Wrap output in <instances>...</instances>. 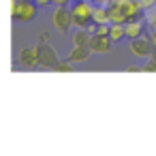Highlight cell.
I'll return each instance as SVG.
<instances>
[{"label": "cell", "mask_w": 156, "mask_h": 156, "mask_svg": "<svg viewBox=\"0 0 156 156\" xmlns=\"http://www.w3.org/2000/svg\"><path fill=\"white\" fill-rule=\"evenodd\" d=\"M109 37H111V41H113V43H118V41L126 39V28H124V24H111Z\"/></svg>", "instance_id": "cell-14"}, {"label": "cell", "mask_w": 156, "mask_h": 156, "mask_svg": "<svg viewBox=\"0 0 156 156\" xmlns=\"http://www.w3.org/2000/svg\"><path fill=\"white\" fill-rule=\"evenodd\" d=\"M92 49L90 47H79V45H73V49L69 51V60L71 62H86L90 58Z\"/></svg>", "instance_id": "cell-12"}, {"label": "cell", "mask_w": 156, "mask_h": 156, "mask_svg": "<svg viewBox=\"0 0 156 156\" xmlns=\"http://www.w3.org/2000/svg\"><path fill=\"white\" fill-rule=\"evenodd\" d=\"M37 9L34 0H11V17L15 22H32Z\"/></svg>", "instance_id": "cell-2"}, {"label": "cell", "mask_w": 156, "mask_h": 156, "mask_svg": "<svg viewBox=\"0 0 156 156\" xmlns=\"http://www.w3.org/2000/svg\"><path fill=\"white\" fill-rule=\"evenodd\" d=\"M39 47V56H41V66H45V69H56L58 66V62H60V58H58V51L54 49V45L51 43H39L37 45Z\"/></svg>", "instance_id": "cell-5"}, {"label": "cell", "mask_w": 156, "mask_h": 156, "mask_svg": "<svg viewBox=\"0 0 156 156\" xmlns=\"http://www.w3.org/2000/svg\"><path fill=\"white\" fill-rule=\"evenodd\" d=\"M73 11V24L77 28H92V15H94V5L90 0H79L77 5L71 7Z\"/></svg>", "instance_id": "cell-1"}, {"label": "cell", "mask_w": 156, "mask_h": 156, "mask_svg": "<svg viewBox=\"0 0 156 156\" xmlns=\"http://www.w3.org/2000/svg\"><path fill=\"white\" fill-rule=\"evenodd\" d=\"M141 71H143V73H156V64H154L152 60H147V62L141 66Z\"/></svg>", "instance_id": "cell-16"}, {"label": "cell", "mask_w": 156, "mask_h": 156, "mask_svg": "<svg viewBox=\"0 0 156 156\" xmlns=\"http://www.w3.org/2000/svg\"><path fill=\"white\" fill-rule=\"evenodd\" d=\"M147 24L152 26V30L156 28V11H154V15H150V17H147Z\"/></svg>", "instance_id": "cell-19"}, {"label": "cell", "mask_w": 156, "mask_h": 156, "mask_svg": "<svg viewBox=\"0 0 156 156\" xmlns=\"http://www.w3.org/2000/svg\"><path fill=\"white\" fill-rule=\"evenodd\" d=\"M154 43H152V39H147V37H137V39H130V43H128V49H130V54L135 56V58H150L152 56V51H154Z\"/></svg>", "instance_id": "cell-4"}, {"label": "cell", "mask_w": 156, "mask_h": 156, "mask_svg": "<svg viewBox=\"0 0 156 156\" xmlns=\"http://www.w3.org/2000/svg\"><path fill=\"white\" fill-rule=\"evenodd\" d=\"M118 2V7L128 15V20H141V15H143V7L137 2V0H115Z\"/></svg>", "instance_id": "cell-7"}, {"label": "cell", "mask_w": 156, "mask_h": 156, "mask_svg": "<svg viewBox=\"0 0 156 156\" xmlns=\"http://www.w3.org/2000/svg\"><path fill=\"white\" fill-rule=\"evenodd\" d=\"M137 2H139L143 9H152V7L156 5V0H137Z\"/></svg>", "instance_id": "cell-17"}, {"label": "cell", "mask_w": 156, "mask_h": 156, "mask_svg": "<svg viewBox=\"0 0 156 156\" xmlns=\"http://www.w3.org/2000/svg\"><path fill=\"white\" fill-rule=\"evenodd\" d=\"M111 37H103V34H92V41H90V49L92 54H107L111 51Z\"/></svg>", "instance_id": "cell-8"}, {"label": "cell", "mask_w": 156, "mask_h": 156, "mask_svg": "<svg viewBox=\"0 0 156 156\" xmlns=\"http://www.w3.org/2000/svg\"><path fill=\"white\" fill-rule=\"evenodd\" d=\"M51 2H54V0H34V5H37L39 9H41V7H49Z\"/></svg>", "instance_id": "cell-18"}, {"label": "cell", "mask_w": 156, "mask_h": 156, "mask_svg": "<svg viewBox=\"0 0 156 156\" xmlns=\"http://www.w3.org/2000/svg\"><path fill=\"white\" fill-rule=\"evenodd\" d=\"M150 39H152V43L156 45V28H154V32H152V37H150Z\"/></svg>", "instance_id": "cell-22"}, {"label": "cell", "mask_w": 156, "mask_h": 156, "mask_svg": "<svg viewBox=\"0 0 156 156\" xmlns=\"http://www.w3.org/2000/svg\"><path fill=\"white\" fill-rule=\"evenodd\" d=\"M92 22H94V24H111V22H109V9H107V7H94Z\"/></svg>", "instance_id": "cell-13"}, {"label": "cell", "mask_w": 156, "mask_h": 156, "mask_svg": "<svg viewBox=\"0 0 156 156\" xmlns=\"http://www.w3.org/2000/svg\"><path fill=\"white\" fill-rule=\"evenodd\" d=\"M107 9H109V22H111V24H126V22H128V15L118 7L115 0H111V5H109Z\"/></svg>", "instance_id": "cell-9"}, {"label": "cell", "mask_w": 156, "mask_h": 156, "mask_svg": "<svg viewBox=\"0 0 156 156\" xmlns=\"http://www.w3.org/2000/svg\"><path fill=\"white\" fill-rule=\"evenodd\" d=\"M92 30L90 28H79L75 34H73V45H79V47H90V41H92Z\"/></svg>", "instance_id": "cell-11"}, {"label": "cell", "mask_w": 156, "mask_h": 156, "mask_svg": "<svg viewBox=\"0 0 156 156\" xmlns=\"http://www.w3.org/2000/svg\"><path fill=\"white\" fill-rule=\"evenodd\" d=\"M69 2H71V0H54V5H56V7H60V5H69Z\"/></svg>", "instance_id": "cell-20"}, {"label": "cell", "mask_w": 156, "mask_h": 156, "mask_svg": "<svg viewBox=\"0 0 156 156\" xmlns=\"http://www.w3.org/2000/svg\"><path fill=\"white\" fill-rule=\"evenodd\" d=\"M54 71H56V73H73V71H75V69H73V62H71V60H69V58H66V60H64V62H62V60H60V62H58V66H56V69H54Z\"/></svg>", "instance_id": "cell-15"}, {"label": "cell", "mask_w": 156, "mask_h": 156, "mask_svg": "<svg viewBox=\"0 0 156 156\" xmlns=\"http://www.w3.org/2000/svg\"><path fill=\"white\" fill-rule=\"evenodd\" d=\"M147 60H152V62H154V64H156V47H154V51H152V56H150V58H147Z\"/></svg>", "instance_id": "cell-21"}, {"label": "cell", "mask_w": 156, "mask_h": 156, "mask_svg": "<svg viewBox=\"0 0 156 156\" xmlns=\"http://www.w3.org/2000/svg\"><path fill=\"white\" fill-rule=\"evenodd\" d=\"M124 28H126V39H128V41L143 34V22H141V20H128V22L124 24Z\"/></svg>", "instance_id": "cell-10"}, {"label": "cell", "mask_w": 156, "mask_h": 156, "mask_svg": "<svg viewBox=\"0 0 156 156\" xmlns=\"http://www.w3.org/2000/svg\"><path fill=\"white\" fill-rule=\"evenodd\" d=\"M51 24H54V28L58 30V32H62V34H66L75 24H73V11H71V7L69 5H60L56 11H54V15H51Z\"/></svg>", "instance_id": "cell-3"}, {"label": "cell", "mask_w": 156, "mask_h": 156, "mask_svg": "<svg viewBox=\"0 0 156 156\" xmlns=\"http://www.w3.org/2000/svg\"><path fill=\"white\" fill-rule=\"evenodd\" d=\"M20 66L22 69H37L41 66V56H39V47H24L20 51Z\"/></svg>", "instance_id": "cell-6"}]
</instances>
